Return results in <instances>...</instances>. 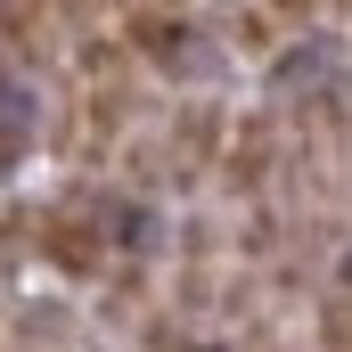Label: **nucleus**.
<instances>
[{
    "label": "nucleus",
    "mask_w": 352,
    "mask_h": 352,
    "mask_svg": "<svg viewBox=\"0 0 352 352\" xmlns=\"http://www.w3.org/2000/svg\"><path fill=\"white\" fill-rule=\"evenodd\" d=\"M278 148H287V123L270 115V107H254V115H238V131H230V156H221V188L238 197V205H263L270 188H278Z\"/></svg>",
    "instance_id": "1"
},
{
    "label": "nucleus",
    "mask_w": 352,
    "mask_h": 352,
    "mask_svg": "<svg viewBox=\"0 0 352 352\" xmlns=\"http://www.w3.org/2000/svg\"><path fill=\"white\" fill-rule=\"evenodd\" d=\"M230 115H221V98H188L173 115V188H188V180L221 173V156H230Z\"/></svg>",
    "instance_id": "2"
},
{
    "label": "nucleus",
    "mask_w": 352,
    "mask_h": 352,
    "mask_svg": "<svg viewBox=\"0 0 352 352\" xmlns=\"http://www.w3.org/2000/svg\"><path fill=\"white\" fill-rule=\"evenodd\" d=\"M123 33H131V50H140L148 74H180V66H188V41H197L188 0H140V8L123 16Z\"/></svg>",
    "instance_id": "3"
},
{
    "label": "nucleus",
    "mask_w": 352,
    "mask_h": 352,
    "mask_svg": "<svg viewBox=\"0 0 352 352\" xmlns=\"http://www.w3.org/2000/svg\"><path fill=\"white\" fill-rule=\"evenodd\" d=\"M66 74H74V82H131V74H140V50H131L123 25H115V33H107V25H82Z\"/></svg>",
    "instance_id": "4"
},
{
    "label": "nucleus",
    "mask_w": 352,
    "mask_h": 352,
    "mask_svg": "<svg viewBox=\"0 0 352 352\" xmlns=\"http://www.w3.org/2000/svg\"><path fill=\"white\" fill-rule=\"evenodd\" d=\"M278 8L270 0H230V50L238 58H278Z\"/></svg>",
    "instance_id": "5"
},
{
    "label": "nucleus",
    "mask_w": 352,
    "mask_h": 352,
    "mask_svg": "<svg viewBox=\"0 0 352 352\" xmlns=\"http://www.w3.org/2000/svg\"><path fill=\"white\" fill-rule=\"evenodd\" d=\"M311 328H320V352H352V295H320L311 303Z\"/></svg>",
    "instance_id": "6"
},
{
    "label": "nucleus",
    "mask_w": 352,
    "mask_h": 352,
    "mask_svg": "<svg viewBox=\"0 0 352 352\" xmlns=\"http://www.w3.org/2000/svg\"><path fill=\"white\" fill-rule=\"evenodd\" d=\"M270 8H278V16H287V25H311V16H320V8H328V0H270Z\"/></svg>",
    "instance_id": "7"
},
{
    "label": "nucleus",
    "mask_w": 352,
    "mask_h": 352,
    "mask_svg": "<svg viewBox=\"0 0 352 352\" xmlns=\"http://www.w3.org/2000/svg\"><path fill=\"white\" fill-rule=\"evenodd\" d=\"M336 287H344V295H352V238H344V246H336Z\"/></svg>",
    "instance_id": "8"
}]
</instances>
